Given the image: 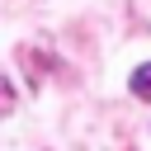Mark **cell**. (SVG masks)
Wrapping results in <instances>:
<instances>
[{
  "label": "cell",
  "instance_id": "1",
  "mask_svg": "<svg viewBox=\"0 0 151 151\" xmlns=\"http://www.w3.org/2000/svg\"><path fill=\"white\" fill-rule=\"evenodd\" d=\"M127 85H132V94H137V99H146V104H151V61H142V66L132 71V80H127Z\"/></svg>",
  "mask_w": 151,
  "mask_h": 151
},
{
  "label": "cell",
  "instance_id": "2",
  "mask_svg": "<svg viewBox=\"0 0 151 151\" xmlns=\"http://www.w3.org/2000/svg\"><path fill=\"white\" fill-rule=\"evenodd\" d=\"M14 104H19L14 80H5V76H0V118H9V113H14Z\"/></svg>",
  "mask_w": 151,
  "mask_h": 151
}]
</instances>
